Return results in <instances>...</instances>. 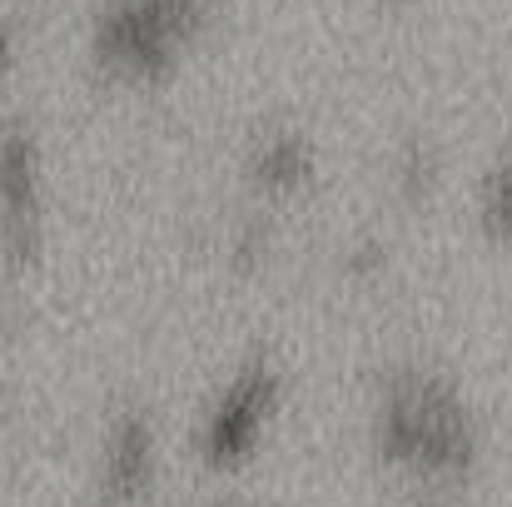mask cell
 Wrapping results in <instances>:
<instances>
[{
  "instance_id": "6da1fadb",
  "label": "cell",
  "mask_w": 512,
  "mask_h": 507,
  "mask_svg": "<svg viewBox=\"0 0 512 507\" xmlns=\"http://www.w3.org/2000/svg\"><path fill=\"white\" fill-rule=\"evenodd\" d=\"M383 448L398 463L428 468V473H458L468 463V418L458 398L438 378H393L383 403Z\"/></svg>"
},
{
  "instance_id": "7a4b0ae2",
  "label": "cell",
  "mask_w": 512,
  "mask_h": 507,
  "mask_svg": "<svg viewBox=\"0 0 512 507\" xmlns=\"http://www.w3.org/2000/svg\"><path fill=\"white\" fill-rule=\"evenodd\" d=\"M269 408H274V378H269L264 368H259V373H244V378L224 393V403H219V413H214V423H209V458H214V463H239V458H249V448L259 443V428H264Z\"/></svg>"
},
{
  "instance_id": "3957f363",
  "label": "cell",
  "mask_w": 512,
  "mask_h": 507,
  "mask_svg": "<svg viewBox=\"0 0 512 507\" xmlns=\"http://www.w3.org/2000/svg\"><path fill=\"white\" fill-rule=\"evenodd\" d=\"M0 224H5V239L20 259L25 229L35 224V150L25 135L0 140Z\"/></svg>"
},
{
  "instance_id": "277c9868",
  "label": "cell",
  "mask_w": 512,
  "mask_h": 507,
  "mask_svg": "<svg viewBox=\"0 0 512 507\" xmlns=\"http://www.w3.org/2000/svg\"><path fill=\"white\" fill-rule=\"evenodd\" d=\"M145 478H150V428L130 418L110 448V493L130 503V498H140Z\"/></svg>"
},
{
  "instance_id": "5b68a950",
  "label": "cell",
  "mask_w": 512,
  "mask_h": 507,
  "mask_svg": "<svg viewBox=\"0 0 512 507\" xmlns=\"http://www.w3.org/2000/svg\"><path fill=\"white\" fill-rule=\"evenodd\" d=\"M483 229L498 244H512V150H503V160L483 179Z\"/></svg>"
},
{
  "instance_id": "8992f818",
  "label": "cell",
  "mask_w": 512,
  "mask_h": 507,
  "mask_svg": "<svg viewBox=\"0 0 512 507\" xmlns=\"http://www.w3.org/2000/svg\"><path fill=\"white\" fill-rule=\"evenodd\" d=\"M304 174H309V150H304V140L284 135V140H269V145H264V155H259V179H264V184L294 189Z\"/></svg>"
},
{
  "instance_id": "52a82bcc",
  "label": "cell",
  "mask_w": 512,
  "mask_h": 507,
  "mask_svg": "<svg viewBox=\"0 0 512 507\" xmlns=\"http://www.w3.org/2000/svg\"><path fill=\"white\" fill-rule=\"evenodd\" d=\"M5 50H10V35H5V25H0V60H5Z\"/></svg>"
}]
</instances>
